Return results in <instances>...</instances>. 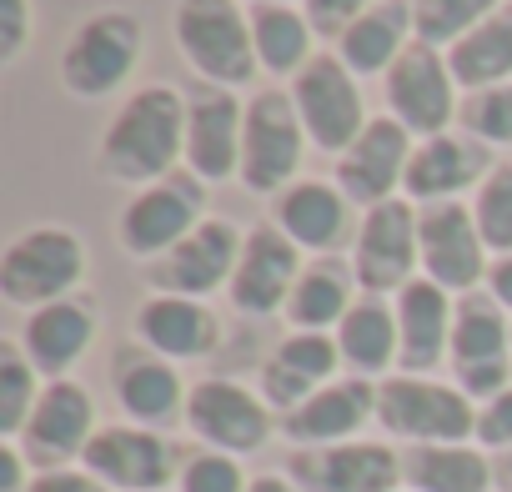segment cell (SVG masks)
<instances>
[{
    "instance_id": "obj_12",
    "label": "cell",
    "mask_w": 512,
    "mask_h": 492,
    "mask_svg": "<svg viewBox=\"0 0 512 492\" xmlns=\"http://www.w3.org/2000/svg\"><path fill=\"white\" fill-rule=\"evenodd\" d=\"M417 246H422V277L437 282L442 292H477L487 277V241L477 231L472 206L462 201H432L417 211Z\"/></svg>"
},
{
    "instance_id": "obj_38",
    "label": "cell",
    "mask_w": 512,
    "mask_h": 492,
    "mask_svg": "<svg viewBox=\"0 0 512 492\" xmlns=\"http://www.w3.org/2000/svg\"><path fill=\"white\" fill-rule=\"evenodd\" d=\"M462 126H467L482 146H512V86L477 91V96L462 106Z\"/></svg>"
},
{
    "instance_id": "obj_6",
    "label": "cell",
    "mask_w": 512,
    "mask_h": 492,
    "mask_svg": "<svg viewBox=\"0 0 512 492\" xmlns=\"http://www.w3.org/2000/svg\"><path fill=\"white\" fill-rule=\"evenodd\" d=\"M307 156V126L297 116L292 91H256L246 101V126H241V186L256 196H282L292 176L302 171Z\"/></svg>"
},
{
    "instance_id": "obj_11",
    "label": "cell",
    "mask_w": 512,
    "mask_h": 492,
    "mask_svg": "<svg viewBox=\"0 0 512 492\" xmlns=\"http://www.w3.org/2000/svg\"><path fill=\"white\" fill-rule=\"evenodd\" d=\"M292 101H297V116L307 126V141L322 146V151H347L367 116H362V86L357 76L342 66V56H312L297 76H292Z\"/></svg>"
},
{
    "instance_id": "obj_8",
    "label": "cell",
    "mask_w": 512,
    "mask_h": 492,
    "mask_svg": "<svg viewBox=\"0 0 512 492\" xmlns=\"http://www.w3.org/2000/svg\"><path fill=\"white\" fill-rule=\"evenodd\" d=\"M422 272V246H417V206L407 196H392L372 211H362V231L352 246V277L362 297H397Z\"/></svg>"
},
{
    "instance_id": "obj_33",
    "label": "cell",
    "mask_w": 512,
    "mask_h": 492,
    "mask_svg": "<svg viewBox=\"0 0 512 492\" xmlns=\"http://www.w3.org/2000/svg\"><path fill=\"white\" fill-rule=\"evenodd\" d=\"M352 272L342 267V262H312L302 277H297V292H292V302H287V322L297 327V332H337L342 327V317L352 312Z\"/></svg>"
},
{
    "instance_id": "obj_44",
    "label": "cell",
    "mask_w": 512,
    "mask_h": 492,
    "mask_svg": "<svg viewBox=\"0 0 512 492\" xmlns=\"http://www.w3.org/2000/svg\"><path fill=\"white\" fill-rule=\"evenodd\" d=\"M31 492H111V487L91 477L86 467H51V472H36Z\"/></svg>"
},
{
    "instance_id": "obj_18",
    "label": "cell",
    "mask_w": 512,
    "mask_h": 492,
    "mask_svg": "<svg viewBox=\"0 0 512 492\" xmlns=\"http://www.w3.org/2000/svg\"><path fill=\"white\" fill-rule=\"evenodd\" d=\"M407 161H412V131L397 121V116H372L362 126V136L337 156V191L357 206H382L397 196L402 176H407Z\"/></svg>"
},
{
    "instance_id": "obj_37",
    "label": "cell",
    "mask_w": 512,
    "mask_h": 492,
    "mask_svg": "<svg viewBox=\"0 0 512 492\" xmlns=\"http://www.w3.org/2000/svg\"><path fill=\"white\" fill-rule=\"evenodd\" d=\"M472 216H477V231H482V241H487V252L512 257V161H497V166L477 181Z\"/></svg>"
},
{
    "instance_id": "obj_40",
    "label": "cell",
    "mask_w": 512,
    "mask_h": 492,
    "mask_svg": "<svg viewBox=\"0 0 512 492\" xmlns=\"http://www.w3.org/2000/svg\"><path fill=\"white\" fill-rule=\"evenodd\" d=\"M452 382L482 407L492 397H502L512 387V362H472V367H452Z\"/></svg>"
},
{
    "instance_id": "obj_25",
    "label": "cell",
    "mask_w": 512,
    "mask_h": 492,
    "mask_svg": "<svg viewBox=\"0 0 512 492\" xmlns=\"http://www.w3.org/2000/svg\"><path fill=\"white\" fill-rule=\"evenodd\" d=\"M392 312H397V342H402L397 367L412 372V377L432 372L452 352V312H457L452 292H442L437 282L417 277V282H407L397 292Z\"/></svg>"
},
{
    "instance_id": "obj_47",
    "label": "cell",
    "mask_w": 512,
    "mask_h": 492,
    "mask_svg": "<svg viewBox=\"0 0 512 492\" xmlns=\"http://www.w3.org/2000/svg\"><path fill=\"white\" fill-rule=\"evenodd\" d=\"M251 492H302V487L282 472H262V477H251Z\"/></svg>"
},
{
    "instance_id": "obj_30",
    "label": "cell",
    "mask_w": 512,
    "mask_h": 492,
    "mask_svg": "<svg viewBox=\"0 0 512 492\" xmlns=\"http://www.w3.org/2000/svg\"><path fill=\"white\" fill-rule=\"evenodd\" d=\"M337 347H342V367H352V377H377L387 367H397V312L382 302V297H357L352 312L342 317V327L332 332Z\"/></svg>"
},
{
    "instance_id": "obj_43",
    "label": "cell",
    "mask_w": 512,
    "mask_h": 492,
    "mask_svg": "<svg viewBox=\"0 0 512 492\" xmlns=\"http://www.w3.org/2000/svg\"><path fill=\"white\" fill-rule=\"evenodd\" d=\"M31 41V0H0V61H16Z\"/></svg>"
},
{
    "instance_id": "obj_46",
    "label": "cell",
    "mask_w": 512,
    "mask_h": 492,
    "mask_svg": "<svg viewBox=\"0 0 512 492\" xmlns=\"http://www.w3.org/2000/svg\"><path fill=\"white\" fill-rule=\"evenodd\" d=\"M487 297H492L502 312H512V257H497V262L487 267Z\"/></svg>"
},
{
    "instance_id": "obj_49",
    "label": "cell",
    "mask_w": 512,
    "mask_h": 492,
    "mask_svg": "<svg viewBox=\"0 0 512 492\" xmlns=\"http://www.w3.org/2000/svg\"><path fill=\"white\" fill-rule=\"evenodd\" d=\"M256 6H262V0H256ZM287 6H292V0H287Z\"/></svg>"
},
{
    "instance_id": "obj_34",
    "label": "cell",
    "mask_w": 512,
    "mask_h": 492,
    "mask_svg": "<svg viewBox=\"0 0 512 492\" xmlns=\"http://www.w3.org/2000/svg\"><path fill=\"white\" fill-rule=\"evenodd\" d=\"M452 367H472V362H507L512 357V327H507V312L482 297V292H467L457 297V312H452Z\"/></svg>"
},
{
    "instance_id": "obj_9",
    "label": "cell",
    "mask_w": 512,
    "mask_h": 492,
    "mask_svg": "<svg viewBox=\"0 0 512 492\" xmlns=\"http://www.w3.org/2000/svg\"><path fill=\"white\" fill-rule=\"evenodd\" d=\"M186 432L196 442H206L211 452H226V457H246L256 447H267L277 417L267 407L262 392H251L231 377H206L186 392Z\"/></svg>"
},
{
    "instance_id": "obj_2",
    "label": "cell",
    "mask_w": 512,
    "mask_h": 492,
    "mask_svg": "<svg viewBox=\"0 0 512 492\" xmlns=\"http://www.w3.org/2000/svg\"><path fill=\"white\" fill-rule=\"evenodd\" d=\"M86 282V241L71 226H31L0 252V297L26 317L76 297Z\"/></svg>"
},
{
    "instance_id": "obj_23",
    "label": "cell",
    "mask_w": 512,
    "mask_h": 492,
    "mask_svg": "<svg viewBox=\"0 0 512 492\" xmlns=\"http://www.w3.org/2000/svg\"><path fill=\"white\" fill-rule=\"evenodd\" d=\"M101 332V317H96V302L91 297H66V302H51L41 312L26 317L21 327V352L31 357V367L41 377H66L96 342Z\"/></svg>"
},
{
    "instance_id": "obj_10",
    "label": "cell",
    "mask_w": 512,
    "mask_h": 492,
    "mask_svg": "<svg viewBox=\"0 0 512 492\" xmlns=\"http://www.w3.org/2000/svg\"><path fill=\"white\" fill-rule=\"evenodd\" d=\"M387 86V116H397L412 136H442L457 116V81H452V66H447V51L427 46V41H412L392 71L382 76Z\"/></svg>"
},
{
    "instance_id": "obj_24",
    "label": "cell",
    "mask_w": 512,
    "mask_h": 492,
    "mask_svg": "<svg viewBox=\"0 0 512 492\" xmlns=\"http://www.w3.org/2000/svg\"><path fill=\"white\" fill-rule=\"evenodd\" d=\"M492 171L487 161V146L472 141V136H427L422 146H412V161H407V176H402V196L407 201H457L472 181H482Z\"/></svg>"
},
{
    "instance_id": "obj_29",
    "label": "cell",
    "mask_w": 512,
    "mask_h": 492,
    "mask_svg": "<svg viewBox=\"0 0 512 492\" xmlns=\"http://www.w3.org/2000/svg\"><path fill=\"white\" fill-rule=\"evenodd\" d=\"M402 482L407 492H487L492 462L467 442H427L402 452Z\"/></svg>"
},
{
    "instance_id": "obj_42",
    "label": "cell",
    "mask_w": 512,
    "mask_h": 492,
    "mask_svg": "<svg viewBox=\"0 0 512 492\" xmlns=\"http://www.w3.org/2000/svg\"><path fill=\"white\" fill-rule=\"evenodd\" d=\"M477 442L482 447H497V452L512 447V387L502 397H492V402L477 407Z\"/></svg>"
},
{
    "instance_id": "obj_3",
    "label": "cell",
    "mask_w": 512,
    "mask_h": 492,
    "mask_svg": "<svg viewBox=\"0 0 512 492\" xmlns=\"http://www.w3.org/2000/svg\"><path fill=\"white\" fill-rule=\"evenodd\" d=\"M176 46L206 86H246L256 71L251 11L241 0H176Z\"/></svg>"
},
{
    "instance_id": "obj_13",
    "label": "cell",
    "mask_w": 512,
    "mask_h": 492,
    "mask_svg": "<svg viewBox=\"0 0 512 492\" xmlns=\"http://www.w3.org/2000/svg\"><path fill=\"white\" fill-rule=\"evenodd\" d=\"M302 272H307L302 267V246L277 221H262V226H251L241 236V262L231 272L226 297L246 317H272V312H287Z\"/></svg>"
},
{
    "instance_id": "obj_36",
    "label": "cell",
    "mask_w": 512,
    "mask_h": 492,
    "mask_svg": "<svg viewBox=\"0 0 512 492\" xmlns=\"http://www.w3.org/2000/svg\"><path fill=\"white\" fill-rule=\"evenodd\" d=\"M36 402H41V372L31 367L21 342H6L0 347V437L16 442L26 432Z\"/></svg>"
},
{
    "instance_id": "obj_15",
    "label": "cell",
    "mask_w": 512,
    "mask_h": 492,
    "mask_svg": "<svg viewBox=\"0 0 512 492\" xmlns=\"http://www.w3.org/2000/svg\"><path fill=\"white\" fill-rule=\"evenodd\" d=\"M287 477L302 492H397L402 452L367 437L332 442V447H297L287 457Z\"/></svg>"
},
{
    "instance_id": "obj_28",
    "label": "cell",
    "mask_w": 512,
    "mask_h": 492,
    "mask_svg": "<svg viewBox=\"0 0 512 492\" xmlns=\"http://www.w3.org/2000/svg\"><path fill=\"white\" fill-rule=\"evenodd\" d=\"M272 221L302 246V252H332L347 236V196L332 181H292L277 196Z\"/></svg>"
},
{
    "instance_id": "obj_16",
    "label": "cell",
    "mask_w": 512,
    "mask_h": 492,
    "mask_svg": "<svg viewBox=\"0 0 512 492\" xmlns=\"http://www.w3.org/2000/svg\"><path fill=\"white\" fill-rule=\"evenodd\" d=\"M241 262V231L231 221H201L181 246H171V252L161 262L146 267V287L156 297H196L206 302L216 287H231V272Z\"/></svg>"
},
{
    "instance_id": "obj_20",
    "label": "cell",
    "mask_w": 512,
    "mask_h": 492,
    "mask_svg": "<svg viewBox=\"0 0 512 492\" xmlns=\"http://www.w3.org/2000/svg\"><path fill=\"white\" fill-rule=\"evenodd\" d=\"M111 392L121 402V412L136 422V427H151L161 432L166 422L186 417V382L176 372V362L156 357L151 347H121L111 357Z\"/></svg>"
},
{
    "instance_id": "obj_4",
    "label": "cell",
    "mask_w": 512,
    "mask_h": 492,
    "mask_svg": "<svg viewBox=\"0 0 512 492\" xmlns=\"http://www.w3.org/2000/svg\"><path fill=\"white\" fill-rule=\"evenodd\" d=\"M377 422H382L387 437H402L412 447L472 442L477 437V402L457 382L392 372V377L377 382Z\"/></svg>"
},
{
    "instance_id": "obj_1",
    "label": "cell",
    "mask_w": 512,
    "mask_h": 492,
    "mask_svg": "<svg viewBox=\"0 0 512 492\" xmlns=\"http://www.w3.org/2000/svg\"><path fill=\"white\" fill-rule=\"evenodd\" d=\"M186 161V96L176 86H141L101 131L96 166L116 186H156Z\"/></svg>"
},
{
    "instance_id": "obj_32",
    "label": "cell",
    "mask_w": 512,
    "mask_h": 492,
    "mask_svg": "<svg viewBox=\"0 0 512 492\" xmlns=\"http://www.w3.org/2000/svg\"><path fill=\"white\" fill-rule=\"evenodd\" d=\"M312 21L287 6V0H262L251 6V46H256V66L272 76H297L312 61Z\"/></svg>"
},
{
    "instance_id": "obj_41",
    "label": "cell",
    "mask_w": 512,
    "mask_h": 492,
    "mask_svg": "<svg viewBox=\"0 0 512 492\" xmlns=\"http://www.w3.org/2000/svg\"><path fill=\"white\" fill-rule=\"evenodd\" d=\"M377 0H302V16L312 21L317 36H342L357 16H367Z\"/></svg>"
},
{
    "instance_id": "obj_7",
    "label": "cell",
    "mask_w": 512,
    "mask_h": 492,
    "mask_svg": "<svg viewBox=\"0 0 512 492\" xmlns=\"http://www.w3.org/2000/svg\"><path fill=\"white\" fill-rule=\"evenodd\" d=\"M201 221H206V181H196L186 171V176H166L156 186H141L116 221V241L126 257L151 267L171 246H181Z\"/></svg>"
},
{
    "instance_id": "obj_39",
    "label": "cell",
    "mask_w": 512,
    "mask_h": 492,
    "mask_svg": "<svg viewBox=\"0 0 512 492\" xmlns=\"http://www.w3.org/2000/svg\"><path fill=\"white\" fill-rule=\"evenodd\" d=\"M176 492H251V477H241V462L226 452H196L181 462Z\"/></svg>"
},
{
    "instance_id": "obj_35",
    "label": "cell",
    "mask_w": 512,
    "mask_h": 492,
    "mask_svg": "<svg viewBox=\"0 0 512 492\" xmlns=\"http://www.w3.org/2000/svg\"><path fill=\"white\" fill-rule=\"evenodd\" d=\"M497 11H502V0H412V31L417 41L452 51L467 31H477Z\"/></svg>"
},
{
    "instance_id": "obj_27",
    "label": "cell",
    "mask_w": 512,
    "mask_h": 492,
    "mask_svg": "<svg viewBox=\"0 0 512 492\" xmlns=\"http://www.w3.org/2000/svg\"><path fill=\"white\" fill-rule=\"evenodd\" d=\"M417 41L412 31V0H377L367 16H357L337 36V56L352 76H387L392 61Z\"/></svg>"
},
{
    "instance_id": "obj_48",
    "label": "cell",
    "mask_w": 512,
    "mask_h": 492,
    "mask_svg": "<svg viewBox=\"0 0 512 492\" xmlns=\"http://www.w3.org/2000/svg\"><path fill=\"white\" fill-rule=\"evenodd\" d=\"M492 487L497 492H512V447L492 457Z\"/></svg>"
},
{
    "instance_id": "obj_19",
    "label": "cell",
    "mask_w": 512,
    "mask_h": 492,
    "mask_svg": "<svg viewBox=\"0 0 512 492\" xmlns=\"http://www.w3.org/2000/svg\"><path fill=\"white\" fill-rule=\"evenodd\" d=\"M241 126L246 111L236 91L201 86L186 96V171L196 181H231L241 171Z\"/></svg>"
},
{
    "instance_id": "obj_5",
    "label": "cell",
    "mask_w": 512,
    "mask_h": 492,
    "mask_svg": "<svg viewBox=\"0 0 512 492\" xmlns=\"http://www.w3.org/2000/svg\"><path fill=\"white\" fill-rule=\"evenodd\" d=\"M141 21L136 11H91L61 46V86L76 101L116 96L141 66Z\"/></svg>"
},
{
    "instance_id": "obj_31",
    "label": "cell",
    "mask_w": 512,
    "mask_h": 492,
    "mask_svg": "<svg viewBox=\"0 0 512 492\" xmlns=\"http://www.w3.org/2000/svg\"><path fill=\"white\" fill-rule=\"evenodd\" d=\"M447 66H452V81L467 86L472 96L492 86H512V6H502L477 31H467L447 51Z\"/></svg>"
},
{
    "instance_id": "obj_26",
    "label": "cell",
    "mask_w": 512,
    "mask_h": 492,
    "mask_svg": "<svg viewBox=\"0 0 512 492\" xmlns=\"http://www.w3.org/2000/svg\"><path fill=\"white\" fill-rule=\"evenodd\" d=\"M136 342L151 347L166 362H196L211 357L221 342V322L206 302L196 297H146L136 307Z\"/></svg>"
},
{
    "instance_id": "obj_17",
    "label": "cell",
    "mask_w": 512,
    "mask_h": 492,
    "mask_svg": "<svg viewBox=\"0 0 512 492\" xmlns=\"http://www.w3.org/2000/svg\"><path fill=\"white\" fill-rule=\"evenodd\" d=\"M96 402L81 382L71 377H56L41 387V402L26 422V432L16 437V447L26 452V462L36 472H51V467H66L71 457H81L96 437Z\"/></svg>"
},
{
    "instance_id": "obj_14",
    "label": "cell",
    "mask_w": 512,
    "mask_h": 492,
    "mask_svg": "<svg viewBox=\"0 0 512 492\" xmlns=\"http://www.w3.org/2000/svg\"><path fill=\"white\" fill-rule=\"evenodd\" d=\"M81 467L91 477H101L111 492H166L181 467H176V447L136 422H111L91 437V447L81 452Z\"/></svg>"
},
{
    "instance_id": "obj_22",
    "label": "cell",
    "mask_w": 512,
    "mask_h": 492,
    "mask_svg": "<svg viewBox=\"0 0 512 492\" xmlns=\"http://www.w3.org/2000/svg\"><path fill=\"white\" fill-rule=\"evenodd\" d=\"M377 417V382L372 377H337L317 397H307L297 412L282 417V432L297 447H332V442H357L362 422Z\"/></svg>"
},
{
    "instance_id": "obj_45",
    "label": "cell",
    "mask_w": 512,
    "mask_h": 492,
    "mask_svg": "<svg viewBox=\"0 0 512 492\" xmlns=\"http://www.w3.org/2000/svg\"><path fill=\"white\" fill-rule=\"evenodd\" d=\"M36 472L16 442H0V492H31Z\"/></svg>"
},
{
    "instance_id": "obj_21",
    "label": "cell",
    "mask_w": 512,
    "mask_h": 492,
    "mask_svg": "<svg viewBox=\"0 0 512 492\" xmlns=\"http://www.w3.org/2000/svg\"><path fill=\"white\" fill-rule=\"evenodd\" d=\"M337 367H342V347L332 332H292L277 342V352L262 367V397L272 412L287 417L327 382H337Z\"/></svg>"
}]
</instances>
